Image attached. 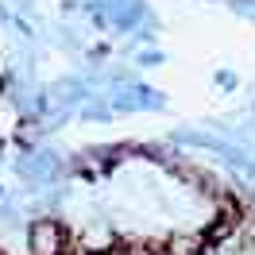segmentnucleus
Listing matches in <instances>:
<instances>
[{"label": "nucleus", "instance_id": "1", "mask_svg": "<svg viewBox=\"0 0 255 255\" xmlns=\"http://www.w3.org/2000/svg\"><path fill=\"white\" fill-rule=\"evenodd\" d=\"M31 252L35 255H74V240L66 236L62 224L39 221L31 228Z\"/></svg>", "mask_w": 255, "mask_h": 255}, {"label": "nucleus", "instance_id": "2", "mask_svg": "<svg viewBox=\"0 0 255 255\" xmlns=\"http://www.w3.org/2000/svg\"><path fill=\"white\" fill-rule=\"evenodd\" d=\"M101 255H131V248H112V252H101Z\"/></svg>", "mask_w": 255, "mask_h": 255}]
</instances>
